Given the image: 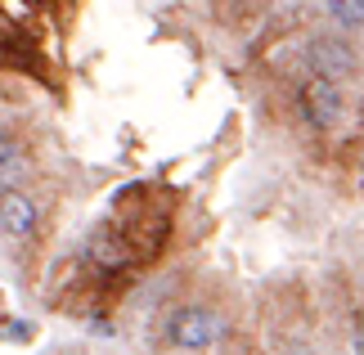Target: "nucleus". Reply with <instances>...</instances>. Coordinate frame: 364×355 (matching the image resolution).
<instances>
[{
	"instance_id": "7ed1b4c3",
	"label": "nucleus",
	"mask_w": 364,
	"mask_h": 355,
	"mask_svg": "<svg viewBox=\"0 0 364 355\" xmlns=\"http://www.w3.org/2000/svg\"><path fill=\"white\" fill-rule=\"evenodd\" d=\"M311 63H315V73L333 81V77H351L355 73V50L346 46V41H328V36H319L311 41Z\"/></svg>"
},
{
	"instance_id": "423d86ee",
	"label": "nucleus",
	"mask_w": 364,
	"mask_h": 355,
	"mask_svg": "<svg viewBox=\"0 0 364 355\" xmlns=\"http://www.w3.org/2000/svg\"><path fill=\"white\" fill-rule=\"evenodd\" d=\"M328 9L342 27H360V0H328Z\"/></svg>"
},
{
	"instance_id": "0eeeda50",
	"label": "nucleus",
	"mask_w": 364,
	"mask_h": 355,
	"mask_svg": "<svg viewBox=\"0 0 364 355\" xmlns=\"http://www.w3.org/2000/svg\"><path fill=\"white\" fill-rule=\"evenodd\" d=\"M9 158H18V144H14L9 135H0V171H5V162Z\"/></svg>"
},
{
	"instance_id": "20e7f679",
	"label": "nucleus",
	"mask_w": 364,
	"mask_h": 355,
	"mask_svg": "<svg viewBox=\"0 0 364 355\" xmlns=\"http://www.w3.org/2000/svg\"><path fill=\"white\" fill-rule=\"evenodd\" d=\"M0 230L9 238H27L36 230V203L18 189H5L0 194Z\"/></svg>"
},
{
	"instance_id": "39448f33",
	"label": "nucleus",
	"mask_w": 364,
	"mask_h": 355,
	"mask_svg": "<svg viewBox=\"0 0 364 355\" xmlns=\"http://www.w3.org/2000/svg\"><path fill=\"white\" fill-rule=\"evenodd\" d=\"M36 14V0H0V27H27Z\"/></svg>"
},
{
	"instance_id": "f03ea898",
	"label": "nucleus",
	"mask_w": 364,
	"mask_h": 355,
	"mask_svg": "<svg viewBox=\"0 0 364 355\" xmlns=\"http://www.w3.org/2000/svg\"><path fill=\"white\" fill-rule=\"evenodd\" d=\"M216 333H220L216 315H212V310H198V306L180 310V315L171 319V342L189 346V351H203L207 342H216Z\"/></svg>"
},
{
	"instance_id": "f257e3e1",
	"label": "nucleus",
	"mask_w": 364,
	"mask_h": 355,
	"mask_svg": "<svg viewBox=\"0 0 364 355\" xmlns=\"http://www.w3.org/2000/svg\"><path fill=\"white\" fill-rule=\"evenodd\" d=\"M301 108H306V117H311V126L328 131V126L342 122L346 99H342V90H338V81L315 77V81H306V90H301Z\"/></svg>"
}]
</instances>
